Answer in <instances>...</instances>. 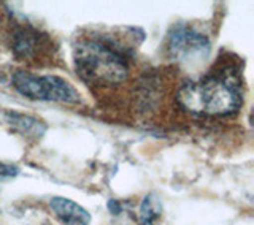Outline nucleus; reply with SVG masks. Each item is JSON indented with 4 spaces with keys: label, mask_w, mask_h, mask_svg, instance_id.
I'll return each mask as SVG.
<instances>
[{
    "label": "nucleus",
    "mask_w": 254,
    "mask_h": 225,
    "mask_svg": "<svg viewBox=\"0 0 254 225\" xmlns=\"http://www.w3.org/2000/svg\"><path fill=\"white\" fill-rule=\"evenodd\" d=\"M177 102L192 114L229 116L243 105V91L234 71L222 70L181 86Z\"/></svg>",
    "instance_id": "f257e3e1"
},
{
    "label": "nucleus",
    "mask_w": 254,
    "mask_h": 225,
    "mask_svg": "<svg viewBox=\"0 0 254 225\" xmlns=\"http://www.w3.org/2000/svg\"><path fill=\"white\" fill-rule=\"evenodd\" d=\"M129 48L115 38H81L73 46V65L78 76L91 86L121 84L129 75Z\"/></svg>",
    "instance_id": "f03ea898"
},
{
    "label": "nucleus",
    "mask_w": 254,
    "mask_h": 225,
    "mask_svg": "<svg viewBox=\"0 0 254 225\" xmlns=\"http://www.w3.org/2000/svg\"><path fill=\"white\" fill-rule=\"evenodd\" d=\"M13 87L30 100L59 102L67 105L81 103L75 87L67 79L56 75H35L32 71L18 70L13 75Z\"/></svg>",
    "instance_id": "7ed1b4c3"
},
{
    "label": "nucleus",
    "mask_w": 254,
    "mask_h": 225,
    "mask_svg": "<svg viewBox=\"0 0 254 225\" xmlns=\"http://www.w3.org/2000/svg\"><path fill=\"white\" fill-rule=\"evenodd\" d=\"M167 54L175 62L197 65L210 56V42L203 34L185 22L172 26L167 35Z\"/></svg>",
    "instance_id": "20e7f679"
},
{
    "label": "nucleus",
    "mask_w": 254,
    "mask_h": 225,
    "mask_svg": "<svg viewBox=\"0 0 254 225\" xmlns=\"http://www.w3.org/2000/svg\"><path fill=\"white\" fill-rule=\"evenodd\" d=\"M45 43V35L30 26H18L13 34L11 50L21 60L34 59Z\"/></svg>",
    "instance_id": "39448f33"
},
{
    "label": "nucleus",
    "mask_w": 254,
    "mask_h": 225,
    "mask_svg": "<svg viewBox=\"0 0 254 225\" xmlns=\"http://www.w3.org/2000/svg\"><path fill=\"white\" fill-rule=\"evenodd\" d=\"M50 208L62 225H89L91 214L81 205L65 197H53Z\"/></svg>",
    "instance_id": "423d86ee"
},
{
    "label": "nucleus",
    "mask_w": 254,
    "mask_h": 225,
    "mask_svg": "<svg viewBox=\"0 0 254 225\" xmlns=\"http://www.w3.org/2000/svg\"><path fill=\"white\" fill-rule=\"evenodd\" d=\"M6 122L10 124L14 130H18L24 136H30V138H40L46 132V124L43 120L37 117H32L29 114H22V112L16 111H6L5 112Z\"/></svg>",
    "instance_id": "0eeeda50"
},
{
    "label": "nucleus",
    "mask_w": 254,
    "mask_h": 225,
    "mask_svg": "<svg viewBox=\"0 0 254 225\" xmlns=\"http://www.w3.org/2000/svg\"><path fill=\"white\" fill-rule=\"evenodd\" d=\"M161 213V203L154 195H148L140 205V222L141 225H154V219Z\"/></svg>",
    "instance_id": "6e6552de"
},
{
    "label": "nucleus",
    "mask_w": 254,
    "mask_h": 225,
    "mask_svg": "<svg viewBox=\"0 0 254 225\" xmlns=\"http://www.w3.org/2000/svg\"><path fill=\"white\" fill-rule=\"evenodd\" d=\"M18 168L13 165H6V164H0V179L2 178H13V176L18 174Z\"/></svg>",
    "instance_id": "1a4fd4ad"
}]
</instances>
